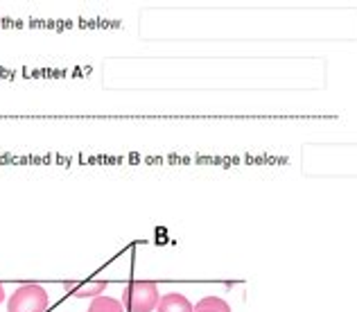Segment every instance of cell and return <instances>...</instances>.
<instances>
[{"label":"cell","mask_w":357,"mask_h":312,"mask_svg":"<svg viewBox=\"0 0 357 312\" xmlns=\"http://www.w3.org/2000/svg\"><path fill=\"white\" fill-rule=\"evenodd\" d=\"M158 301H161L158 285L152 281H131L122 295V306L127 312H152L156 310Z\"/></svg>","instance_id":"cell-1"},{"label":"cell","mask_w":357,"mask_h":312,"mask_svg":"<svg viewBox=\"0 0 357 312\" xmlns=\"http://www.w3.org/2000/svg\"><path fill=\"white\" fill-rule=\"evenodd\" d=\"M45 308H48V292L34 283L21 285L7 301V312H45Z\"/></svg>","instance_id":"cell-2"},{"label":"cell","mask_w":357,"mask_h":312,"mask_svg":"<svg viewBox=\"0 0 357 312\" xmlns=\"http://www.w3.org/2000/svg\"><path fill=\"white\" fill-rule=\"evenodd\" d=\"M66 290L77 299H98L105 295L107 281H84V283H66Z\"/></svg>","instance_id":"cell-3"},{"label":"cell","mask_w":357,"mask_h":312,"mask_svg":"<svg viewBox=\"0 0 357 312\" xmlns=\"http://www.w3.org/2000/svg\"><path fill=\"white\" fill-rule=\"evenodd\" d=\"M156 312H195V308L183 295L170 292V295L161 297V301H158V306H156Z\"/></svg>","instance_id":"cell-4"},{"label":"cell","mask_w":357,"mask_h":312,"mask_svg":"<svg viewBox=\"0 0 357 312\" xmlns=\"http://www.w3.org/2000/svg\"><path fill=\"white\" fill-rule=\"evenodd\" d=\"M89 312H125V306H122V301H116L111 297H98L93 299Z\"/></svg>","instance_id":"cell-5"},{"label":"cell","mask_w":357,"mask_h":312,"mask_svg":"<svg viewBox=\"0 0 357 312\" xmlns=\"http://www.w3.org/2000/svg\"><path fill=\"white\" fill-rule=\"evenodd\" d=\"M195 312H231V306L220 297H206L195 306Z\"/></svg>","instance_id":"cell-6"},{"label":"cell","mask_w":357,"mask_h":312,"mask_svg":"<svg viewBox=\"0 0 357 312\" xmlns=\"http://www.w3.org/2000/svg\"><path fill=\"white\" fill-rule=\"evenodd\" d=\"M3 301H5V288L0 285V304H3Z\"/></svg>","instance_id":"cell-7"}]
</instances>
